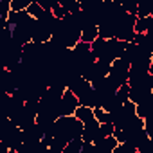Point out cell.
Here are the masks:
<instances>
[{"instance_id": "1", "label": "cell", "mask_w": 153, "mask_h": 153, "mask_svg": "<svg viewBox=\"0 0 153 153\" xmlns=\"http://www.w3.org/2000/svg\"><path fill=\"white\" fill-rule=\"evenodd\" d=\"M85 124L76 117V115H59L54 121V128H52V135L54 137H61L67 142L72 139H78L83 135Z\"/></svg>"}, {"instance_id": "2", "label": "cell", "mask_w": 153, "mask_h": 153, "mask_svg": "<svg viewBox=\"0 0 153 153\" xmlns=\"http://www.w3.org/2000/svg\"><path fill=\"white\" fill-rule=\"evenodd\" d=\"M24 144V130L15 124L9 117H6V124H4V135H2V148L4 149H13L18 151V148Z\"/></svg>"}, {"instance_id": "3", "label": "cell", "mask_w": 153, "mask_h": 153, "mask_svg": "<svg viewBox=\"0 0 153 153\" xmlns=\"http://www.w3.org/2000/svg\"><path fill=\"white\" fill-rule=\"evenodd\" d=\"M110 67H112V63L103 61V59H96L92 65H88V67L83 70V78L88 79V81L94 85V83H97L99 79L106 78V76L110 74Z\"/></svg>"}, {"instance_id": "4", "label": "cell", "mask_w": 153, "mask_h": 153, "mask_svg": "<svg viewBox=\"0 0 153 153\" xmlns=\"http://www.w3.org/2000/svg\"><path fill=\"white\" fill-rule=\"evenodd\" d=\"M130 63L124 61L123 58H117L115 61H112V67H110V78L117 83V87L128 83V76H130Z\"/></svg>"}, {"instance_id": "5", "label": "cell", "mask_w": 153, "mask_h": 153, "mask_svg": "<svg viewBox=\"0 0 153 153\" xmlns=\"http://www.w3.org/2000/svg\"><path fill=\"white\" fill-rule=\"evenodd\" d=\"M79 105H81L79 97L70 88H67L63 92V96H61V101H59V115H74Z\"/></svg>"}, {"instance_id": "6", "label": "cell", "mask_w": 153, "mask_h": 153, "mask_svg": "<svg viewBox=\"0 0 153 153\" xmlns=\"http://www.w3.org/2000/svg\"><path fill=\"white\" fill-rule=\"evenodd\" d=\"M36 112H33L27 105H24L18 112H15L9 119L15 123V124H18L20 128H27L29 124H33V123H36Z\"/></svg>"}, {"instance_id": "7", "label": "cell", "mask_w": 153, "mask_h": 153, "mask_svg": "<svg viewBox=\"0 0 153 153\" xmlns=\"http://www.w3.org/2000/svg\"><path fill=\"white\" fill-rule=\"evenodd\" d=\"M94 144H96L99 153H114V149L117 148L119 140H117L115 135H106V137H99Z\"/></svg>"}, {"instance_id": "8", "label": "cell", "mask_w": 153, "mask_h": 153, "mask_svg": "<svg viewBox=\"0 0 153 153\" xmlns=\"http://www.w3.org/2000/svg\"><path fill=\"white\" fill-rule=\"evenodd\" d=\"M153 96V88L149 87H130V99L133 103H140Z\"/></svg>"}, {"instance_id": "9", "label": "cell", "mask_w": 153, "mask_h": 153, "mask_svg": "<svg viewBox=\"0 0 153 153\" xmlns=\"http://www.w3.org/2000/svg\"><path fill=\"white\" fill-rule=\"evenodd\" d=\"M97 38H99V25H97V24L90 22V24H87V25L81 29V40H83V42L92 43V42L97 40Z\"/></svg>"}, {"instance_id": "10", "label": "cell", "mask_w": 153, "mask_h": 153, "mask_svg": "<svg viewBox=\"0 0 153 153\" xmlns=\"http://www.w3.org/2000/svg\"><path fill=\"white\" fill-rule=\"evenodd\" d=\"M74 115L78 117L83 124H87V123H90V121L96 119V112H94V108H92V106H85V105H79Z\"/></svg>"}, {"instance_id": "11", "label": "cell", "mask_w": 153, "mask_h": 153, "mask_svg": "<svg viewBox=\"0 0 153 153\" xmlns=\"http://www.w3.org/2000/svg\"><path fill=\"white\" fill-rule=\"evenodd\" d=\"M151 110H153V96L148 97V99H144V101H140V103H137V115L139 117L146 119Z\"/></svg>"}, {"instance_id": "12", "label": "cell", "mask_w": 153, "mask_h": 153, "mask_svg": "<svg viewBox=\"0 0 153 153\" xmlns=\"http://www.w3.org/2000/svg\"><path fill=\"white\" fill-rule=\"evenodd\" d=\"M83 144H85L83 137L72 139V140H68V142H67V146H65L63 153H81V149H83Z\"/></svg>"}, {"instance_id": "13", "label": "cell", "mask_w": 153, "mask_h": 153, "mask_svg": "<svg viewBox=\"0 0 153 153\" xmlns=\"http://www.w3.org/2000/svg\"><path fill=\"white\" fill-rule=\"evenodd\" d=\"M151 9H153V0H139L137 16H149Z\"/></svg>"}, {"instance_id": "14", "label": "cell", "mask_w": 153, "mask_h": 153, "mask_svg": "<svg viewBox=\"0 0 153 153\" xmlns=\"http://www.w3.org/2000/svg\"><path fill=\"white\" fill-rule=\"evenodd\" d=\"M153 16H137V22H135V33H148L149 29V24H151Z\"/></svg>"}, {"instance_id": "15", "label": "cell", "mask_w": 153, "mask_h": 153, "mask_svg": "<svg viewBox=\"0 0 153 153\" xmlns=\"http://www.w3.org/2000/svg\"><path fill=\"white\" fill-rule=\"evenodd\" d=\"M65 146H67V140H65V139H61V137H52V140H51V144H49V153H63Z\"/></svg>"}, {"instance_id": "16", "label": "cell", "mask_w": 153, "mask_h": 153, "mask_svg": "<svg viewBox=\"0 0 153 153\" xmlns=\"http://www.w3.org/2000/svg\"><path fill=\"white\" fill-rule=\"evenodd\" d=\"M27 11H29V15H31V16H34V18H42V16L45 15V11H47V9H45L42 4H38L36 0H33V2L29 4V7H27Z\"/></svg>"}, {"instance_id": "17", "label": "cell", "mask_w": 153, "mask_h": 153, "mask_svg": "<svg viewBox=\"0 0 153 153\" xmlns=\"http://www.w3.org/2000/svg\"><path fill=\"white\" fill-rule=\"evenodd\" d=\"M117 96H119V99H121L123 103H126V101L130 99V83L121 85V87L117 88Z\"/></svg>"}, {"instance_id": "18", "label": "cell", "mask_w": 153, "mask_h": 153, "mask_svg": "<svg viewBox=\"0 0 153 153\" xmlns=\"http://www.w3.org/2000/svg\"><path fill=\"white\" fill-rule=\"evenodd\" d=\"M123 7L128 11V13H131V15H137V6H139V0H123Z\"/></svg>"}, {"instance_id": "19", "label": "cell", "mask_w": 153, "mask_h": 153, "mask_svg": "<svg viewBox=\"0 0 153 153\" xmlns=\"http://www.w3.org/2000/svg\"><path fill=\"white\" fill-rule=\"evenodd\" d=\"M52 13H54V16H56V18H65V16L68 15V11H67L61 4L54 6V7H52Z\"/></svg>"}, {"instance_id": "20", "label": "cell", "mask_w": 153, "mask_h": 153, "mask_svg": "<svg viewBox=\"0 0 153 153\" xmlns=\"http://www.w3.org/2000/svg\"><path fill=\"white\" fill-rule=\"evenodd\" d=\"M148 34L153 38V20H151V24H149V29H148Z\"/></svg>"}, {"instance_id": "21", "label": "cell", "mask_w": 153, "mask_h": 153, "mask_svg": "<svg viewBox=\"0 0 153 153\" xmlns=\"http://www.w3.org/2000/svg\"><path fill=\"white\" fill-rule=\"evenodd\" d=\"M0 2H2V4H9V6H11V2H13V0H0Z\"/></svg>"}, {"instance_id": "22", "label": "cell", "mask_w": 153, "mask_h": 153, "mask_svg": "<svg viewBox=\"0 0 153 153\" xmlns=\"http://www.w3.org/2000/svg\"><path fill=\"white\" fill-rule=\"evenodd\" d=\"M151 16H153V9H151Z\"/></svg>"}, {"instance_id": "23", "label": "cell", "mask_w": 153, "mask_h": 153, "mask_svg": "<svg viewBox=\"0 0 153 153\" xmlns=\"http://www.w3.org/2000/svg\"><path fill=\"white\" fill-rule=\"evenodd\" d=\"M151 56H153V54H151Z\"/></svg>"}]
</instances>
